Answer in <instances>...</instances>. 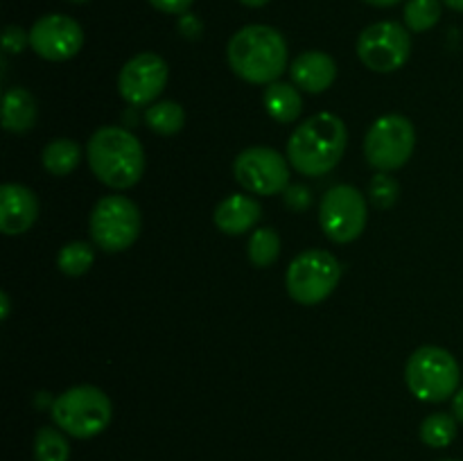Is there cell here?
I'll return each instance as SVG.
<instances>
[{
	"instance_id": "9a60e30c",
	"label": "cell",
	"mask_w": 463,
	"mask_h": 461,
	"mask_svg": "<svg viewBox=\"0 0 463 461\" xmlns=\"http://www.w3.org/2000/svg\"><path fill=\"white\" fill-rule=\"evenodd\" d=\"M289 75H292L294 86H298L301 90L324 93L337 80V63L321 50H307L294 59L289 66Z\"/></svg>"
},
{
	"instance_id": "30bf717a",
	"label": "cell",
	"mask_w": 463,
	"mask_h": 461,
	"mask_svg": "<svg viewBox=\"0 0 463 461\" xmlns=\"http://www.w3.org/2000/svg\"><path fill=\"white\" fill-rule=\"evenodd\" d=\"M410 54V32L396 21L373 23L357 39V57L373 72L398 71V68L405 66Z\"/></svg>"
},
{
	"instance_id": "f546056e",
	"label": "cell",
	"mask_w": 463,
	"mask_h": 461,
	"mask_svg": "<svg viewBox=\"0 0 463 461\" xmlns=\"http://www.w3.org/2000/svg\"><path fill=\"white\" fill-rule=\"evenodd\" d=\"M179 30L184 32L185 36H197V34H202V23L193 16H184L179 23Z\"/></svg>"
},
{
	"instance_id": "8d00e7d4",
	"label": "cell",
	"mask_w": 463,
	"mask_h": 461,
	"mask_svg": "<svg viewBox=\"0 0 463 461\" xmlns=\"http://www.w3.org/2000/svg\"><path fill=\"white\" fill-rule=\"evenodd\" d=\"M446 461H455V459H446Z\"/></svg>"
},
{
	"instance_id": "ba28073f",
	"label": "cell",
	"mask_w": 463,
	"mask_h": 461,
	"mask_svg": "<svg viewBox=\"0 0 463 461\" xmlns=\"http://www.w3.org/2000/svg\"><path fill=\"white\" fill-rule=\"evenodd\" d=\"M416 147V129L410 118L387 113L371 125L364 138V156L378 172H392L405 165Z\"/></svg>"
},
{
	"instance_id": "7a4b0ae2",
	"label": "cell",
	"mask_w": 463,
	"mask_h": 461,
	"mask_svg": "<svg viewBox=\"0 0 463 461\" xmlns=\"http://www.w3.org/2000/svg\"><path fill=\"white\" fill-rule=\"evenodd\" d=\"M226 59L240 80L269 86L288 68V41L269 25H247L231 36Z\"/></svg>"
},
{
	"instance_id": "836d02e7",
	"label": "cell",
	"mask_w": 463,
	"mask_h": 461,
	"mask_svg": "<svg viewBox=\"0 0 463 461\" xmlns=\"http://www.w3.org/2000/svg\"><path fill=\"white\" fill-rule=\"evenodd\" d=\"M242 5H247V7H265L269 0H240Z\"/></svg>"
},
{
	"instance_id": "3957f363",
	"label": "cell",
	"mask_w": 463,
	"mask_h": 461,
	"mask_svg": "<svg viewBox=\"0 0 463 461\" xmlns=\"http://www.w3.org/2000/svg\"><path fill=\"white\" fill-rule=\"evenodd\" d=\"M86 158L93 174L113 190H127L145 172V149L125 127H102L90 136Z\"/></svg>"
},
{
	"instance_id": "e575fe53",
	"label": "cell",
	"mask_w": 463,
	"mask_h": 461,
	"mask_svg": "<svg viewBox=\"0 0 463 461\" xmlns=\"http://www.w3.org/2000/svg\"><path fill=\"white\" fill-rule=\"evenodd\" d=\"M443 3L450 9H455V12H463V0H443Z\"/></svg>"
},
{
	"instance_id": "277c9868",
	"label": "cell",
	"mask_w": 463,
	"mask_h": 461,
	"mask_svg": "<svg viewBox=\"0 0 463 461\" xmlns=\"http://www.w3.org/2000/svg\"><path fill=\"white\" fill-rule=\"evenodd\" d=\"M50 416L54 425L72 438H93L111 423L113 405L102 389L77 384L54 398Z\"/></svg>"
},
{
	"instance_id": "d590c367",
	"label": "cell",
	"mask_w": 463,
	"mask_h": 461,
	"mask_svg": "<svg viewBox=\"0 0 463 461\" xmlns=\"http://www.w3.org/2000/svg\"><path fill=\"white\" fill-rule=\"evenodd\" d=\"M68 3H77V5H81V3H89V0H68Z\"/></svg>"
},
{
	"instance_id": "4dcf8cb0",
	"label": "cell",
	"mask_w": 463,
	"mask_h": 461,
	"mask_svg": "<svg viewBox=\"0 0 463 461\" xmlns=\"http://www.w3.org/2000/svg\"><path fill=\"white\" fill-rule=\"evenodd\" d=\"M452 414H455V419L463 423V389L455 393V398H452Z\"/></svg>"
},
{
	"instance_id": "5bb4252c",
	"label": "cell",
	"mask_w": 463,
	"mask_h": 461,
	"mask_svg": "<svg viewBox=\"0 0 463 461\" xmlns=\"http://www.w3.org/2000/svg\"><path fill=\"white\" fill-rule=\"evenodd\" d=\"M39 217V199L21 183H5L0 188V230L5 235H21L34 226Z\"/></svg>"
},
{
	"instance_id": "cb8c5ba5",
	"label": "cell",
	"mask_w": 463,
	"mask_h": 461,
	"mask_svg": "<svg viewBox=\"0 0 463 461\" xmlns=\"http://www.w3.org/2000/svg\"><path fill=\"white\" fill-rule=\"evenodd\" d=\"M93 260L95 253L90 244L75 240V242L63 244L57 256V267L66 276H84L90 269V265H93Z\"/></svg>"
},
{
	"instance_id": "7402d4cb",
	"label": "cell",
	"mask_w": 463,
	"mask_h": 461,
	"mask_svg": "<svg viewBox=\"0 0 463 461\" xmlns=\"http://www.w3.org/2000/svg\"><path fill=\"white\" fill-rule=\"evenodd\" d=\"M247 256L253 267H269L280 256V238L274 229H258L249 238Z\"/></svg>"
},
{
	"instance_id": "8fae6325",
	"label": "cell",
	"mask_w": 463,
	"mask_h": 461,
	"mask_svg": "<svg viewBox=\"0 0 463 461\" xmlns=\"http://www.w3.org/2000/svg\"><path fill=\"white\" fill-rule=\"evenodd\" d=\"M233 174L247 193L262 197L285 193L289 185L288 158L271 147H249L240 152L233 163Z\"/></svg>"
},
{
	"instance_id": "e0dca14e",
	"label": "cell",
	"mask_w": 463,
	"mask_h": 461,
	"mask_svg": "<svg viewBox=\"0 0 463 461\" xmlns=\"http://www.w3.org/2000/svg\"><path fill=\"white\" fill-rule=\"evenodd\" d=\"M36 122V99L30 90L12 86L3 98V127L12 134H25Z\"/></svg>"
},
{
	"instance_id": "6da1fadb",
	"label": "cell",
	"mask_w": 463,
	"mask_h": 461,
	"mask_svg": "<svg viewBox=\"0 0 463 461\" xmlns=\"http://www.w3.org/2000/svg\"><path fill=\"white\" fill-rule=\"evenodd\" d=\"M346 125L335 113H317L294 129L288 140V161L298 174L321 176L337 167L346 152Z\"/></svg>"
},
{
	"instance_id": "5b68a950",
	"label": "cell",
	"mask_w": 463,
	"mask_h": 461,
	"mask_svg": "<svg viewBox=\"0 0 463 461\" xmlns=\"http://www.w3.org/2000/svg\"><path fill=\"white\" fill-rule=\"evenodd\" d=\"M461 371L450 351L441 346H420L410 355L405 382L423 402H443L459 389Z\"/></svg>"
},
{
	"instance_id": "484cf974",
	"label": "cell",
	"mask_w": 463,
	"mask_h": 461,
	"mask_svg": "<svg viewBox=\"0 0 463 461\" xmlns=\"http://www.w3.org/2000/svg\"><path fill=\"white\" fill-rule=\"evenodd\" d=\"M398 197H401V185H398V181L393 179L389 172H378V174L371 179L369 199L375 208L389 211V208L396 206Z\"/></svg>"
},
{
	"instance_id": "f1b7e54d",
	"label": "cell",
	"mask_w": 463,
	"mask_h": 461,
	"mask_svg": "<svg viewBox=\"0 0 463 461\" xmlns=\"http://www.w3.org/2000/svg\"><path fill=\"white\" fill-rule=\"evenodd\" d=\"M193 3L194 0H149V5L163 14H185Z\"/></svg>"
},
{
	"instance_id": "52a82bcc",
	"label": "cell",
	"mask_w": 463,
	"mask_h": 461,
	"mask_svg": "<svg viewBox=\"0 0 463 461\" xmlns=\"http://www.w3.org/2000/svg\"><path fill=\"white\" fill-rule=\"evenodd\" d=\"M140 226L143 220L138 206L122 194H109L99 199L89 220L90 238L107 253H120L129 249L138 240Z\"/></svg>"
},
{
	"instance_id": "ac0fdd59",
	"label": "cell",
	"mask_w": 463,
	"mask_h": 461,
	"mask_svg": "<svg viewBox=\"0 0 463 461\" xmlns=\"http://www.w3.org/2000/svg\"><path fill=\"white\" fill-rule=\"evenodd\" d=\"M262 102H265L267 113L283 125L298 120L303 111L301 93H298L297 86L288 84V81H274V84L267 86Z\"/></svg>"
},
{
	"instance_id": "8992f818",
	"label": "cell",
	"mask_w": 463,
	"mask_h": 461,
	"mask_svg": "<svg viewBox=\"0 0 463 461\" xmlns=\"http://www.w3.org/2000/svg\"><path fill=\"white\" fill-rule=\"evenodd\" d=\"M342 278V265L324 249H307L298 253L288 267L285 285L288 294L301 306H317L326 301Z\"/></svg>"
},
{
	"instance_id": "1f68e13d",
	"label": "cell",
	"mask_w": 463,
	"mask_h": 461,
	"mask_svg": "<svg viewBox=\"0 0 463 461\" xmlns=\"http://www.w3.org/2000/svg\"><path fill=\"white\" fill-rule=\"evenodd\" d=\"M0 307H3V312H0V319L7 321L9 307H12V303H9V294H7V292H0Z\"/></svg>"
},
{
	"instance_id": "d6986e66",
	"label": "cell",
	"mask_w": 463,
	"mask_h": 461,
	"mask_svg": "<svg viewBox=\"0 0 463 461\" xmlns=\"http://www.w3.org/2000/svg\"><path fill=\"white\" fill-rule=\"evenodd\" d=\"M81 161V149L71 138H54L45 145L41 163L52 176H68Z\"/></svg>"
},
{
	"instance_id": "d4e9b609",
	"label": "cell",
	"mask_w": 463,
	"mask_h": 461,
	"mask_svg": "<svg viewBox=\"0 0 463 461\" xmlns=\"http://www.w3.org/2000/svg\"><path fill=\"white\" fill-rule=\"evenodd\" d=\"M402 16L410 32H428L441 18V3L439 0H407Z\"/></svg>"
},
{
	"instance_id": "7c38bea8",
	"label": "cell",
	"mask_w": 463,
	"mask_h": 461,
	"mask_svg": "<svg viewBox=\"0 0 463 461\" xmlns=\"http://www.w3.org/2000/svg\"><path fill=\"white\" fill-rule=\"evenodd\" d=\"M167 84V63L156 52H140L122 66L118 75L120 98L131 107L156 102Z\"/></svg>"
},
{
	"instance_id": "83f0119b",
	"label": "cell",
	"mask_w": 463,
	"mask_h": 461,
	"mask_svg": "<svg viewBox=\"0 0 463 461\" xmlns=\"http://www.w3.org/2000/svg\"><path fill=\"white\" fill-rule=\"evenodd\" d=\"M283 197H285V203H288V208H292V211H297V212L306 211L312 202L310 190H307L306 185H288V190L283 193Z\"/></svg>"
},
{
	"instance_id": "603a6c76",
	"label": "cell",
	"mask_w": 463,
	"mask_h": 461,
	"mask_svg": "<svg viewBox=\"0 0 463 461\" xmlns=\"http://www.w3.org/2000/svg\"><path fill=\"white\" fill-rule=\"evenodd\" d=\"M71 443L61 429L41 428L34 437V461H68Z\"/></svg>"
},
{
	"instance_id": "4316f807",
	"label": "cell",
	"mask_w": 463,
	"mask_h": 461,
	"mask_svg": "<svg viewBox=\"0 0 463 461\" xmlns=\"http://www.w3.org/2000/svg\"><path fill=\"white\" fill-rule=\"evenodd\" d=\"M25 45H30V32H25L18 25H7L3 34V48L9 54H18L25 50Z\"/></svg>"
},
{
	"instance_id": "ffe728a7",
	"label": "cell",
	"mask_w": 463,
	"mask_h": 461,
	"mask_svg": "<svg viewBox=\"0 0 463 461\" xmlns=\"http://www.w3.org/2000/svg\"><path fill=\"white\" fill-rule=\"evenodd\" d=\"M145 125L158 136H175L184 129L185 113L175 99H163V102H154L145 111Z\"/></svg>"
},
{
	"instance_id": "2e32d148",
	"label": "cell",
	"mask_w": 463,
	"mask_h": 461,
	"mask_svg": "<svg viewBox=\"0 0 463 461\" xmlns=\"http://www.w3.org/2000/svg\"><path fill=\"white\" fill-rule=\"evenodd\" d=\"M260 215L262 208L256 199L247 197V194H231L224 202L217 203L213 221L222 233L242 235L260 221Z\"/></svg>"
},
{
	"instance_id": "9c48e42d",
	"label": "cell",
	"mask_w": 463,
	"mask_h": 461,
	"mask_svg": "<svg viewBox=\"0 0 463 461\" xmlns=\"http://www.w3.org/2000/svg\"><path fill=\"white\" fill-rule=\"evenodd\" d=\"M366 199L355 185H335L321 197L319 224L326 238L348 244L362 235L366 226Z\"/></svg>"
},
{
	"instance_id": "4fadbf2b",
	"label": "cell",
	"mask_w": 463,
	"mask_h": 461,
	"mask_svg": "<svg viewBox=\"0 0 463 461\" xmlns=\"http://www.w3.org/2000/svg\"><path fill=\"white\" fill-rule=\"evenodd\" d=\"M84 45V30L66 14H45L32 25L30 48L48 61L72 59Z\"/></svg>"
},
{
	"instance_id": "44dd1931",
	"label": "cell",
	"mask_w": 463,
	"mask_h": 461,
	"mask_svg": "<svg viewBox=\"0 0 463 461\" xmlns=\"http://www.w3.org/2000/svg\"><path fill=\"white\" fill-rule=\"evenodd\" d=\"M457 437V419L452 414H430L420 425V441L430 447H448Z\"/></svg>"
},
{
	"instance_id": "d6a6232c",
	"label": "cell",
	"mask_w": 463,
	"mask_h": 461,
	"mask_svg": "<svg viewBox=\"0 0 463 461\" xmlns=\"http://www.w3.org/2000/svg\"><path fill=\"white\" fill-rule=\"evenodd\" d=\"M364 3L373 5V7H393V5H398L401 0H364Z\"/></svg>"
}]
</instances>
